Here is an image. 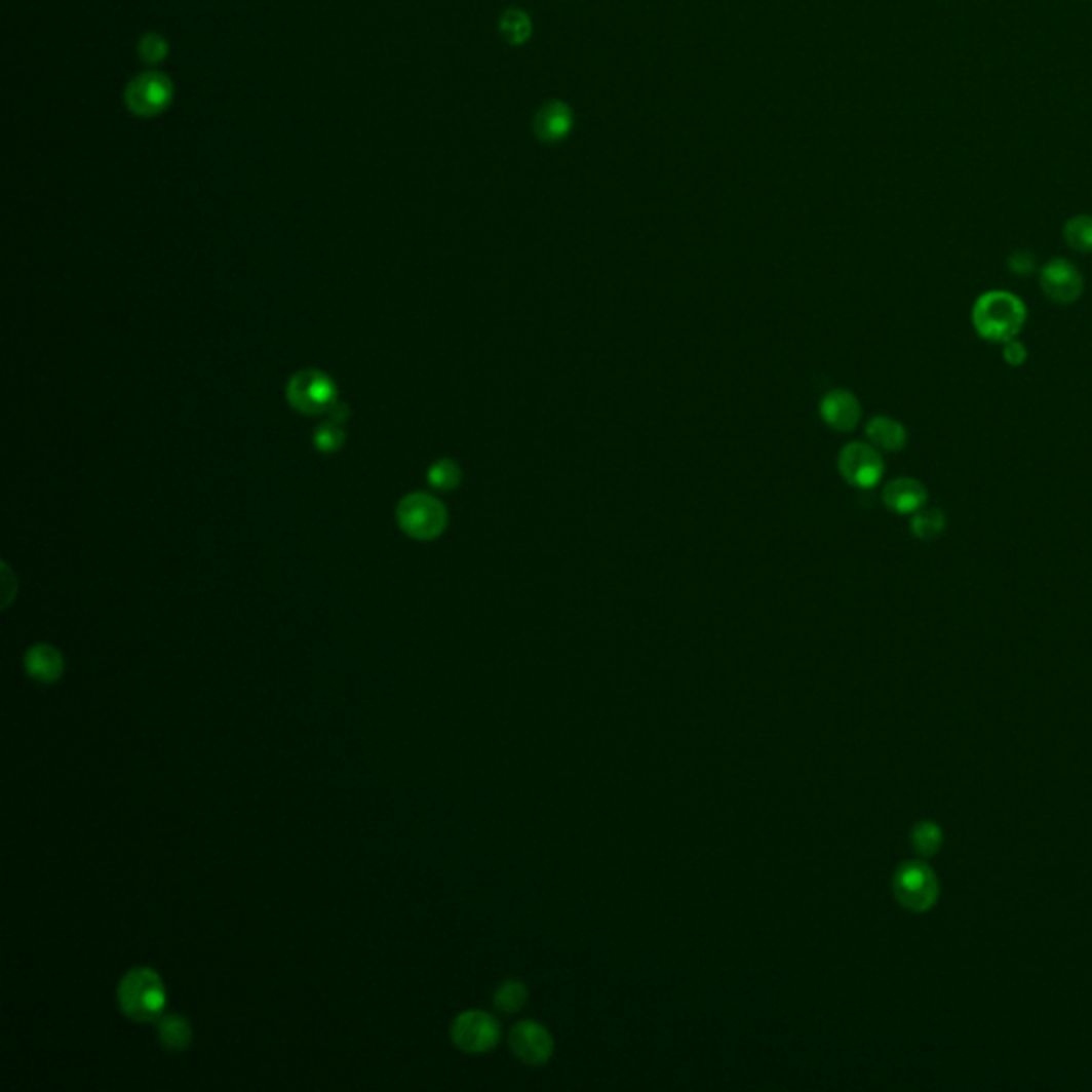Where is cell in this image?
Instances as JSON below:
<instances>
[{
    "label": "cell",
    "instance_id": "9c48e42d",
    "mask_svg": "<svg viewBox=\"0 0 1092 1092\" xmlns=\"http://www.w3.org/2000/svg\"><path fill=\"white\" fill-rule=\"evenodd\" d=\"M1040 286L1052 304L1071 306L1084 292V278L1071 261L1052 259L1042 267Z\"/></svg>",
    "mask_w": 1092,
    "mask_h": 1092
},
{
    "label": "cell",
    "instance_id": "3957f363",
    "mask_svg": "<svg viewBox=\"0 0 1092 1092\" xmlns=\"http://www.w3.org/2000/svg\"><path fill=\"white\" fill-rule=\"evenodd\" d=\"M397 523L410 538L429 542L440 538L449 525V512L429 494H410L397 506Z\"/></svg>",
    "mask_w": 1092,
    "mask_h": 1092
},
{
    "label": "cell",
    "instance_id": "44dd1931",
    "mask_svg": "<svg viewBox=\"0 0 1092 1092\" xmlns=\"http://www.w3.org/2000/svg\"><path fill=\"white\" fill-rule=\"evenodd\" d=\"M1064 239L1071 245L1076 252L1088 255L1092 252V218L1090 216H1076L1064 227Z\"/></svg>",
    "mask_w": 1092,
    "mask_h": 1092
},
{
    "label": "cell",
    "instance_id": "8fae6325",
    "mask_svg": "<svg viewBox=\"0 0 1092 1092\" xmlns=\"http://www.w3.org/2000/svg\"><path fill=\"white\" fill-rule=\"evenodd\" d=\"M822 421L836 431H854L862 419V405L858 397L845 389H834L824 395L819 403Z\"/></svg>",
    "mask_w": 1092,
    "mask_h": 1092
},
{
    "label": "cell",
    "instance_id": "6da1fadb",
    "mask_svg": "<svg viewBox=\"0 0 1092 1092\" xmlns=\"http://www.w3.org/2000/svg\"><path fill=\"white\" fill-rule=\"evenodd\" d=\"M1028 310L1022 299L1009 290H988L977 297L971 322L977 336L986 342L1005 344L1016 340L1026 324Z\"/></svg>",
    "mask_w": 1092,
    "mask_h": 1092
},
{
    "label": "cell",
    "instance_id": "5b68a950",
    "mask_svg": "<svg viewBox=\"0 0 1092 1092\" xmlns=\"http://www.w3.org/2000/svg\"><path fill=\"white\" fill-rule=\"evenodd\" d=\"M173 94V81L165 73L146 71L128 81L124 103L136 118H156L171 107Z\"/></svg>",
    "mask_w": 1092,
    "mask_h": 1092
},
{
    "label": "cell",
    "instance_id": "30bf717a",
    "mask_svg": "<svg viewBox=\"0 0 1092 1092\" xmlns=\"http://www.w3.org/2000/svg\"><path fill=\"white\" fill-rule=\"evenodd\" d=\"M508 1042H510V1050L514 1052V1056L521 1062L530 1064V1067H540V1064L549 1062L555 1050V1042L549 1028L534 1020H523V1022L514 1024Z\"/></svg>",
    "mask_w": 1092,
    "mask_h": 1092
},
{
    "label": "cell",
    "instance_id": "52a82bcc",
    "mask_svg": "<svg viewBox=\"0 0 1092 1092\" xmlns=\"http://www.w3.org/2000/svg\"><path fill=\"white\" fill-rule=\"evenodd\" d=\"M937 880L933 870L922 862H907L896 870L894 875V894L900 905L911 911H926L933 907L937 898Z\"/></svg>",
    "mask_w": 1092,
    "mask_h": 1092
},
{
    "label": "cell",
    "instance_id": "7402d4cb",
    "mask_svg": "<svg viewBox=\"0 0 1092 1092\" xmlns=\"http://www.w3.org/2000/svg\"><path fill=\"white\" fill-rule=\"evenodd\" d=\"M461 468L453 459H440L435 461L427 472V480L433 489L438 491H453L461 484Z\"/></svg>",
    "mask_w": 1092,
    "mask_h": 1092
},
{
    "label": "cell",
    "instance_id": "7c38bea8",
    "mask_svg": "<svg viewBox=\"0 0 1092 1092\" xmlns=\"http://www.w3.org/2000/svg\"><path fill=\"white\" fill-rule=\"evenodd\" d=\"M24 670L41 686H53L65 674L63 653L47 642L33 645L24 655Z\"/></svg>",
    "mask_w": 1092,
    "mask_h": 1092
},
{
    "label": "cell",
    "instance_id": "d6986e66",
    "mask_svg": "<svg viewBox=\"0 0 1092 1092\" xmlns=\"http://www.w3.org/2000/svg\"><path fill=\"white\" fill-rule=\"evenodd\" d=\"M525 1003H528V986L523 984V981H516V979L504 981V984H500L494 995V1005L500 1009L502 1014L521 1012Z\"/></svg>",
    "mask_w": 1092,
    "mask_h": 1092
},
{
    "label": "cell",
    "instance_id": "484cf974",
    "mask_svg": "<svg viewBox=\"0 0 1092 1092\" xmlns=\"http://www.w3.org/2000/svg\"><path fill=\"white\" fill-rule=\"evenodd\" d=\"M1026 357H1028L1026 346H1024L1018 338H1016V340H1009V342L1003 344V361H1005L1007 365L1020 367V365L1026 361Z\"/></svg>",
    "mask_w": 1092,
    "mask_h": 1092
},
{
    "label": "cell",
    "instance_id": "ffe728a7",
    "mask_svg": "<svg viewBox=\"0 0 1092 1092\" xmlns=\"http://www.w3.org/2000/svg\"><path fill=\"white\" fill-rule=\"evenodd\" d=\"M500 33L508 43L521 45L532 37V20L521 9H508L500 20Z\"/></svg>",
    "mask_w": 1092,
    "mask_h": 1092
},
{
    "label": "cell",
    "instance_id": "d4e9b609",
    "mask_svg": "<svg viewBox=\"0 0 1092 1092\" xmlns=\"http://www.w3.org/2000/svg\"><path fill=\"white\" fill-rule=\"evenodd\" d=\"M1007 267H1009V271L1016 273V276H1030V273H1032L1035 267H1037V261H1035L1032 252H1028V250H1018V252H1014L1012 257H1009Z\"/></svg>",
    "mask_w": 1092,
    "mask_h": 1092
},
{
    "label": "cell",
    "instance_id": "ba28073f",
    "mask_svg": "<svg viewBox=\"0 0 1092 1092\" xmlns=\"http://www.w3.org/2000/svg\"><path fill=\"white\" fill-rule=\"evenodd\" d=\"M839 472L852 486L872 489L884 478V459L872 444L850 442L839 453Z\"/></svg>",
    "mask_w": 1092,
    "mask_h": 1092
},
{
    "label": "cell",
    "instance_id": "5bb4252c",
    "mask_svg": "<svg viewBox=\"0 0 1092 1092\" xmlns=\"http://www.w3.org/2000/svg\"><path fill=\"white\" fill-rule=\"evenodd\" d=\"M534 130H536V134L540 136L542 142L555 144V142L566 140L568 132L572 130V112H570V107L566 103H561V101L546 103L540 109V112L536 114Z\"/></svg>",
    "mask_w": 1092,
    "mask_h": 1092
},
{
    "label": "cell",
    "instance_id": "e0dca14e",
    "mask_svg": "<svg viewBox=\"0 0 1092 1092\" xmlns=\"http://www.w3.org/2000/svg\"><path fill=\"white\" fill-rule=\"evenodd\" d=\"M158 1042L167 1052H184L193 1044V1026L180 1014L158 1018Z\"/></svg>",
    "mask_w": 1092,
    "mask_h": 1092
},
{
    "label": "cell",
    "instance_id": "8992f818",
    "mask_svg": "<svg viewBox=\"0 0 1092 1092\" xmlns=\"http://www.w3.org/2000/svg\"><path fill=\"white\" fill-rule=\"evenodd\" d=\"M500 1022L480 1009L459 1014L451 1024L453 1044L468 1054H484L500 1044Z\"/></svg>",
    "mask_w": 1092,
    "mask_h": 1092
},
{
    "label": "cell",
    "instance_id": "4fadbf2b",
    "mask_svg": "<svg viewBox=\"0 0 1092 1092\" xmlns=\"http://www.w3.org/2000/svg\"><path fill=\"white\" fill-rule=\"evenodd\" d=\"M884 504L888 510L896 514H911L926 506L928 491L926 486L909 476H900L890 480L884 486Z\"/></svg>",
    "mask_w": 1092,
    "mask_h": 1092
},
{
    "label": "cell",
    "instance_id": "2e32d148",
    "mask_svg": "<svg viewBox=\"0 0 1092 1092\" xmlns=\"http://www.w3.org/2000/svg\"><path fill=\"white\" fill-rule=\"evenodd\" d=\"M350 417V407L346 403H338L332 413H329V419H326L314 433V446L324 453V455H334L338 453L344 442H346V431H344V423L348 421Z\"/></svg>",
    "mask_w": 1092,
    "mask_h": 1092
},
{
    "label": "cell",
    "instance_id": "277c9868",
    "mask_svg": "<svg viewBox=\"0 0 1092 1092\" xmlns=\"http://www.w3.org/2000/svg\"><path fill=\"white\" fill-rule=\"evenodd\" d=\"M286 399L297 413L308 417L329 415L340 403L336 382L318 369L297 372L286 385Z\"/></svg>",
    "mask_w": 1092,
    "mask_h": 1092
},
{
    "label": "cell",
    "instance_id": "7a4b0ae2",
    "mask_svg": "<svg viewBox=\"0 0 1092 1092\" xmlns=\"http://www.w3.org/2000/svg\"><path fill=\"white\" fill-rule=\"evenodd\" d=\"M118 1005L120 1012L132 1022H158L167 1007L165 981L150 967H134L120 979Z\"/></svg>",
    "mask_w": 1092,
    "mask_h": 1092
},
{
    "label": "cell",
    "instance_id": "603a6c76",
    "mask_svg": "<svg viewBox=\"0 0 1092 1092\" xmlns=\"http://www.w3.org/2000/svg\"><path fill=\"white\" fill-rule=\"evenodd\" d=\"M136 51H140V59L150 65V67H156L160 65L162 61L167 59L169 53V43L167 39L158 35V33H148L140 39V45H136Z\"/></svg>",
    "mask_w": 1092,
    "mask_h": 1092
},
{
    "label": "cell",
    "instance_id": "9a60e30c",
    "mask_svg": "<svg viewBox=\"0 0 1092 1092\" xmlns=\"http://www.w3.org/2000/svg\"><path fill=\"white\" fill-rule=\"evenodd\" d=\"M866 438L878 451L898 453L907 444V429L890 417H875L866 423Z\"/></svg>",
    "mask_w": 1092,
    "mask_h": 1092
},
{
    "label": "cell",
    "instance_id": "cb8c5ba5",
    "mask_svg": "<svg viewBox=\"0 0 1092 1092\" xmlns=\"http://www.w3.org/2000/svg\"><path fill=\"white\" fill-rule=\"evenodd\" d=\"M939 843H941V830L935 824L926 822L913 830V845H915V850L924 856L935 854Z\"/></svg>",
    "mask_w": 1092,
    "mask_h": 1092
},
{
    "label": "cell",
    "instance_id": "ac0fdd59",
    "mask_svg": "<svg viewBox=\"0 0 1092 1092\" xmlns=\"http://www.w3.org/2000/svg\"><path fill=\"white\" fill-rule=\"evenodd\" d=\"M945 525H947V518H945V512L939 510V508H922L915 512L913 521H911V534L918 538V540H937L943 532H945Z\"/></svg>",
    "mask_w": 1092,
    "mask_h": 1092
}]
</instances>
